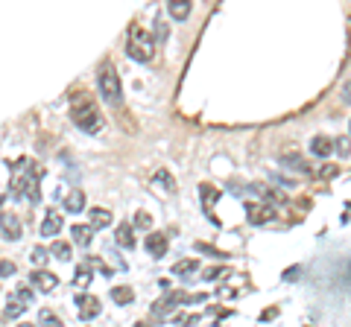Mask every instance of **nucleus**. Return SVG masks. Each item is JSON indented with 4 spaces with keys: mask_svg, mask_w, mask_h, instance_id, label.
I'll use <instances>...</instances> for the list:
<instances>
[{
    "mask_svg": "<svg viewBox=\"0 0 351 327\" xmlns=\"http://www.w3.org/2000/svg\"><path fill=\"white\" fill-rule=\"evenodd\" d=\"M71 120H73V126L85 135H100L103 126H106L100 108H97V103L85 91H76L71 96Z\"/></svg>",
    "mask_w": 351,
    "mask_h": 327,
    "instance_id": "nucleus-1",
    "label": "nucleus"
},
{
    "mask_svg": "<svg viewBox=\"0 0 351 327\" xmlns=\"http://www.w3.org/2000/svg\"><path fill=\"white\" fill-rule=\"evenodd\" d=\"M152 53H156L152 36L144 27H132L129 36H126V56L141 62V64H147V62H152Z\"/></svg>",
    "mask_w": 351,
    "mask_h": 327,
    "instance_id": "nucleus-2",
    "label": "nucleus"
},
{
    "mask_svg": "<svg viewBox=\"0 0 351 327\" xmlns=\"http://www.w3.org/2000/svg\"><path fill=\"white\" fill-rule=\"evenodd\" d=\"M97 88H100L103 100L108 105H120V103H123V85H120V76H117L112 62H106L100 68V73H97Z\"/></svg>",
    "mask_w": 351,
    "mask_h": 327,
    "instance_id": "nucleus-3",
    "label": "nucleus"
},
{
    "mask_svg": "<svg viewBox=\"0 0 351 327\" xmlns=\"http://www.w3.org/2000/svg\"><path fill=\"white\" fill-rule=\"evenodd\" d=\"M38 179H41V170H27L24 172V179H21L18 184H15V199H21V196H24V199H29V202H41V193H38Z\"/></svg>",
    "mask_w": 351,
    "mask_h": 327,
    "instance_id": "nucleus-4",
    "label": "nucleus"
},
{
    "mask_svg": "<svg viewBox=\"0 0 351 327\" xmlns=\"http://www.w3.org/2000/svg\"><path fill=\"white\" fill-rule=\"evenodd\" d=\"M182 304H188V296L184 292H167L164 298H158L156 304H152V313L158 315V319H164V315H170L182 307Z\"/></svg>",
    "mask_w": 351,
    "mask_h": 327,
    "instance_id": "nucleus-5",
    "label": "nucleus"
},
{
    "mask_svg": "<svg viewBox=\"0 0 351 327\" xmlns=\"http://www.w3.org/2000/svg\"><path fill=\"white\" fill-rule=\"evenodd\" d=\"M76 307H80V319L82 322H91V319H97V315L103 313L100 298H94V296H80L76 298Z\"/></svg>",
    "mask_w": 351,
    "mask_h": 327,
    "instance_id": "nucleus-6",
    "label": "nucleus"
},
{
    "mask_svg": "<svg viewBox=\"0 0 351 327\" xmlns=\"http://www.w3.org/2000/svg\"><path fill=\"white\" fill-rule=\"evenodd\" d=\"M246 220L252 225H267V222L276 220V208H272V205H249V208H246Z\"/></svg>",
    "mask_w": 351,
    "mask_h": 327,
    "instance_id": "nucleus-7",
    "label": "nucleus"
},
{
    "mask_svg": "<svg viewBox=\"0 0 351 327\" xmlns=\"http://www.w3.org/2000/svg\"><path fill=\"white\" fill-rule=\"evenodd\" d=\"M62 225H64L62 213H59L56 208H50L47 213H44V222H41V237H59Z\"/></svg>",
    "mask_w": 351,
    "mask_h": 327,
    "instance_id": "nucleus-8",
    "label": "nucleus"
},
{
    "mask_svg": "<svg viewBox=\"0 0 351 327\" xmlns=\"http://www.w3.org/2000/svg\"><path fill=\"white\" fill-rule=\"evenodd\" d=\"M29 283H32V287H36L38 292H53V289H56V283H59V278L53 275V272L36 269V272H32V278H29Z\"/></svg>",
    "mask_w": 351,
    "mask_h": 327,
    "instance_id": "nucleus-9",
    "label": "nucleus"
},
{
    "mask_svg": "<svg viewBox=\"0 0 351 327\" xmlns=\"http://www.w3.org/2000/svg\"><path fill=\"white\" fill-rule=\"evenodd\" d=\"M219 190H214L211 184H199V199H202V205H205V213H208V220L211 222H217V216H214V202L219 199Z\"/></svg>",
    "mask_w": 351,
    "mask_h": 327,
    "instance_id": "nucleus-10",
    "label": "nucleus"
},
{
    "mask_svg": "<svg viewBox=\"0 0 351 327\" xmlns=\"http://www.w3.org/2000/svg\"><path fill=\"white\" fill-rule=\"evenodd\" d=\"M108 225H112V211H106V208L88 211V228L91 231H100V228H108Z\"/></svg>",
    "mask_w": 351,
    "mask_h": 327,
    "instance_id": "nucleus-11",
    "label": "nucleus"
},
{
    "mask_svg": "<svg viewBox=\"0 0 351 327\" xmlns=\"http://www.w3.org/2000/svg\"><path fill=\"white\" fill-rule=\"evenodd\" d=\"M147 252L152 254V257H164V254H167V237H164V234H158V231H149V237H147Z\"/></svg>",
    "mask_w": 351,
    "mask_h": 327,
    "instance_id": "nucleus-12",
    "label": "nucleus"
},
{
    "mask_svg": "<svg viewBox=\"0 0 351 327\" xmlns=\"http://www.w3.org/2000/svg\"><path fill=\"white\" fill-rule=\"evenodd\" d=\"M62 208L68 213H82L85 211V193L82 190H68V196L62 199Z\"/></svg>",
    "mask_w": 351,
    "mask_h": 327,
    "instance_id": "nucleus-13",
    "label": "nucleus"
},
{
    "mask_svg": "<svg viewBox=\"0 0 351 327\" xmlns=\"http://www.w3.org/2000/svg\"><path fill=\"white\" fill-rule=\"evenodd\" d=\"M281 164H284V167H287V170H295V172H304V176H311V167H307V161L299 155V152H284V155H281Z\"/></svg>",
    "mask_w": 351,
    "mask_h": 327,
    "instance_id": "nucleus-14",
    "label": "nucleus"
},
{
    "mask_svg": "<svg viewBox=\"0 0 351 327\" xmlns=\"http://www.w3.org/2000/svg\"><path fill=\"white\" fill-rule=\"evenodd\" d=\"M167 12H170V18H176V21H188L191 12H193V3H191V0H170V3H167Z\"/></svg>",
    "mask_w": 351,
    "mask_h": 327,
    "instance_id": "nucleus-15",
    "label": "nucleus"
},
{
    "mask_svg": "<svg viewBox=\"0 0 351 327\" xmlns=\"http://www.w3.org/2000/svg\"><path fill=\"white\" fill-rule=\"evenodd\" d=\"M0 228H3L6 239H21V222L12 213H0Z\"/></svg>",
    "mask_w": 351,
    "mask_h": 327,
    "instance_id": "nucleus-16",
    "label": "nucleus"
},
{
    "mask_svg": "<svg viewBox=\"0 0 351 327\" xmlns=\"http://www.w3.org/2000/svg\"><path fill=\"white\" fill-rule=\"evenodd\" d=\"M311 152H313V155H319V158H328L334 152V140L325 138V135H316L311 140Z\"/></svg>",
    "mask_w": 351,
    "mask_h": 327,
    "instance_id": "nucleus-17",
    "label": "nucleus"
},
{
    "mask_svg": "<svg viewBox=\"0 0 351 327\" xmlns=\"http://www.w3.org/2000/svg\"><path fill=\"white\" fill-rule=\"evenodd\" d=\"M114 239H117V246H120V248H135V231H132V225H129V222L117 225Z\"/></svg>",
    "mask_w": 351,
    "mask_h": 327,
    "instance_id": "nucleus-18",
    "label": "nucleus"
},
{
    "mask_svg": "<svg viewBox=\"0 0 351 327\" xmlns=\"http://www.w3.org/2000/svg\"><path fill=\"white\" fill-rule=\"evenodd\" d=\"M193 272H199V260H179V263L173 266L176 278H191Z\"/></svg>",
    "mask_w": 351,
    "mask_h": 327,
    "instance_id": "nucleus-19",
    "label": "nucleus"
},
{
    "mask_svg": "<svg viewBox=\"0 0 351 327\" xmlns=\"http://www.w3.org/2000/svg\"><path fill=\"white\" fill-rule=\"evenodd\" d=\"M71 234H73V239H76V246H82V248H85V246H91V239H94V237H91L94 231H91L88 225H73V228H71Z\"/></svg>",
    "mask_w": 351,
    "mask_h": 327,
    "instance_id": "nucleus-20",
    "label": "nucleus"
},
{
    "mask_svg": "<svg viewBox=\"0 0 351 327\" xmlns=\"http://www.w3.org/2000/svg\"><path fill=\"white\" fill-rule=\"evenodd\" d=\"M112 301H114V304H123V307H129V304L135 301V292H132L129 287H112Z\"/></svg>",
    "mask_w": 351,
    "mask_h": 327,
    "instance_id": "nucleus-21",
    "label": "nucleus"
},
{
    "mask_svg": "<svg viewBox=\"0 0 351 327\" xmlns=\"http://www.w3.org/2000/svg\"><path fill=\"white\" fill-rule=\"evenodd\" d=\"M38 327H64V324L53 310H41L38 313Z\"/></svg>",
    "mask_w": 351,
    "mask_h": 327,
    "instance_id": "nucleus-22",
    "label": "nucleus"
},
{
    "mask_svg": "<svg viewBox=\"0 0 351 327\" xmlns=\"http://www.w3.org/2000/svg\"><path fill=\"white\" fill-rule=\"evenodd\" d=\"M50 254L56 257V260H71V246L62 243V239H56V243L50 246Z\"/></svg>",
    "mask_w": 351,
    "mask_h": 327,
    "instance_id": "nucleus-23",
    "label": "nucleus"
},
{
    "mask_svg": "<svg viewBox=\"0 0 351 327\" xmlns=\"http://www.w3.org/2000/svg\"><path fill=\"white\" fill-rule=\"evenodd\" d=\"M24 304H21V301H15V298H9V304H6V310H3V315H6V319H21V315H24Z\"/></svg>",
    "mask_w": 351,
    "mask_h": 327,
    "instance_id": "nucleus-24",
    "label": "nucleus"
},
{
    "mask_svg": "<svg viewBox=\"0 0 351 327\" xmlns=\"http://www.w3.org/2000/svg\"><path fill=\"white\" fill-rule=\"evenodd\" d=\"M152 181H156V184H164V190H167V193H176V181L170 179V172H167V170H158L156 176H152Z\"/></svg>",
    "mask_w": 351,
    "mask_h": 327,
    "instance_id": "nucleus-25",
    "label": "nucleus"
},
{
    "mask_svg": "<svg viewBox=\"0 0 351 327\" xmlns=\"http://www.w3.org/2000/svg\"><path fill=\"white\" fill-rule=\"evenodd\" d=\"M12 298H15V301H21V304L27 307V304L36 301V289H32V287H18V292H15Z\"/></svg>",
    "mask_w": 351,
    "mask_h": 327,
    "instance_id": "nucleus-26",
    "label": "nucleus"
},
{
    "mask_svg": "<svg viewBox=\"0 0 351 327\" xmlns=\"http://www.w3.org/2000/svg\"><path fill=\"white\" fill-rule=\"evenodd\" d=\"M18 272V266L12 263V260H0V278H12Z\"/></svg>",
    "mask_w": 351,
    "mask_h": 327,
    "instance_id": "nucleus-27",
    "label": "nucleus"
},
{
    "mask_svg": "<svg viewBox=\"0 0 351 327\" xmlns=\"http://www.w3.org/2000/svg\"><path fill=\"white\" fill-rule=\"evenodd\" d=\"M88 280H91V272H88V269H76V275H73L76 287H88Z\"/></svg>",
    "mask_w": 351,
    "mask_h": 327,
    "instance_id": "nucleus-28",
    "label": "nucleus"
},
{
    "mask_svg": "<svg viewBox=\"0 0 351 327\" xmlns=\"http://www.w3.org/2000/svg\"><path fill=\"white\" fill-rule=\"evenodd\" d=\"M29 257H32V266H41L44 260H47V252H44V248L38 246V248H32V254H29Z\"/></svg>",
    "mask_w": 351,
    "mask_h": 327,
    "instance_id": "nucleus-29",
    "label": "nucleus"
},
{
    "mask_svg": "<svg viewBox=\"0 0 351 327\" xmlns=\"http://www.w3.org/2000/svg\"><path fill=\"white\" fill-rule=\"evenodd\" d=\"M223 275H226V269H223V266H214V269H205L202 278H205V280H217V278H223Z\"/></svg>",
    "mask_w": 351,
    "mask_h": 327,
    "instance_id": "nucleus-30",
    "label": "nucleus"
},
{
    "mask_svg": "<svg viewBox=\"0 0 351 327\" xmlns=\"http://www.w3.org/2000/svg\"><path fill=\"white\" fill-rule=\"evenodd\" d=\"M339 172V167H334V164H325V167L319 170V179H334Z\"/></svg>",
    "mask_w": 351,
    "mask_h": 327,
    "instance_id": "nucleus-31",
    "label": "nucleus"
},
{
    "mask_svg": "<svg viewBox=\"0 0 351 327\" xmlns=\"http://www.w3.org/2000/svg\"><path fill=\"white\" fill-rule=\"evenodd\" d=\"M334 149H339V155H343V158H348V135H343V138H339L337 144H334Z\"/></svg>",
    "mask_w": 351,
    "mask_h": 327,
    "instance_id": "nucleus-32",
    "label": "nucleus"
},
{
    "mask_svg": "<svg viewBox=\"0 0 351 327\" xmlns=\"http://www.w3.org/2000/svg\"><path fill=\"white\" fill-rule=\"evenodd\" d=\"M135 225H138V228H149V225H152V220H149V216H147L144 211H141V213L135 216Z\"/></svg>",
    "mask_w": 351,
    "mask_h": 327,
    "instance_id": "nucleus-33",
    "label": "nucleus"
},
{
    "mask_svg": "<svg viewBox=\"0 0 351 327\" xmlns=\"http://www.w3.org/2000/svg\"><path fill=\"white\" fill-rule=\"evenodd\" d=\"M196 248H199V252H205V254H214V257H226V254H219L217 248H211V246H205V243H196Z\"/></svg>",
    "mask_w": 351,
    "mask_h": 327,
    "instance_id": "nucleus-34",
    "label": "nucleus"
},
{
    "mask_svg": "<svg viewBox=\"0 0 351 327\" xmlns=\"http://www.w3.org/2000/svg\"><path fill=\"white\" fill-rule=\"evenodd\" d=\"M135 327H149V324H147V322H138V324H135Z\"/></svg>",
    "mask_w": 351,
    "mask_h": 327,
    "instance_id": "nucleus-35",
    "label": "nucleus"
},
{
    "mask_svg": "<svg viewBox=\"0 0 351 327\" xmlns=\"http://www.w3.org/2000/svg\"><path fill=\"white\" fill-rule=\"evenodd\" d=\"M18 327H36V324H18Z\"/></svg>",
    "mask_w": 351,
    "mask_h": 327,
    "instance_id": "nucleus-36",
    "label": "nucleus"
}]
</instances>
